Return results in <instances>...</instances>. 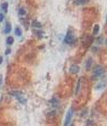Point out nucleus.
Masks as SVG:
<instances>
[{
  "label": "nucleus",
  "mask_w": 107,
  "mask_h": 126,
  "mask_svg": "<svg viewBox=\"0 0 107 126\" xmlns=\"http://www.w3.org/2000/svg\"><path fill=\"white\" fill-rule=\"evenodd\" d=\"M73 126V125L71 124V125H70V126Z\"/></svg>",
  "instance_id": "obj_20"
},
{
  "label": "nucleus",
  "mask_w": 107,
  "mask_h": 126,
  "mask_svg": "<svg viewBox=\"0 0 107 126\" xmlns=\"http://www.w3.org/2000/svg\"><path fill=\"white\" fill-rule=\"evenodd\" d=\"M8 7H9V5H8V3H7V2H5V3H3V4H1V8L4 11V12L6 13L7 12V9H8Z\"/></svg>",
  "instance_id": "obj_8"
},
{
  "label": "nucleus",
  "mask_w": 107,
  "mask_h": 126,
  "mask_svg": "<svg viewBox=\"0 0 107 126\" xmlns=\"http://www.w3.org/2000/svg\"><path fill=\"white\" fill-rule=\"evenodd\" d=\"M19 14L21 16H24L26 14V11L23 8H20L19 11Z\"/></svg>",
  "instance_id": "obj_12"
},
{
  "label": "nucleus",
  "mask_w": 107,
  "mask_h": 126,
  "mask_svg": "<svg viewBox=\"0 0 107 126\" xmlns=\"http://www.w3.org/2000/svg\"><path fill=\"white\" fill-rule=\"evenodd\" d=\"M99 30H100V26L98 25V24H96V25L94 26V29H93V34H98V33L99 32Z\"/></svg>",
  "instance_id": "obj_9"
},
{
  "label": "nucleus",
  "mask_w": 107,
  "mask_h": 126,
  "mask_svg": "<svg viewBox=\"0 0 107 126\" xmlns=\"http://www.w3.org/2000/svg\"><path fill=\"white\" fill-rule=\"evenodd\" d=\"M104 68L102 66H100V65H97L96 67L94 68V70H93L94 75L96 77H99V76H102L104 73Z\"/></svg>",
  "instance_id": "obj_2"
},
{
  "label": "nucleus",
  "mask_w": 107,
  "mask_h": 126,
  "mask_svg": "<svg viewBox=\"0 0 107 126\" xmlns=\"http://www.w3.org/2000/svg\"><path fill=\"white\" fill-rule=\"evenodd\" d=\"M89 2V0H75V3L77 5H85Z\"/></svg>",
  "instance_id": "obj_6"
},
{
  "label": "nucleus",
  "mask_w": 107,
  "mask_h": 126,
  "mask_svg": "<svg viewBox=\"0 0 107 126\" xmlns=\"http://www.w3.org/2000/svg\"><path fill=\"white\" fill-rule=\"evenodd\" d=\"M106 44H107V39H106Z\"/></svg>",
  "instance_id": "obj_19"
},
{
  "label": "nucleus",
  "mask_w": 107,
  "mask_h": 126,
  "mask_svg": "<svg viewBox=\"0 0 107 126\" xmlns=\"http://www.w3.org/2000/svg\"><path fill=\"white\" fill-rule=\"evenodd\" d=\"M15 34L16 36H20L22 34V31L20 28H16L15 30Z\"/></svg>",
  "instance_id": "obj_11"
},
{
  "label": "nucleus",
  "mask_w": 107,
  "mask_h": 126,
  "mask_svg": "<svg viewBox=\"0 0 107 126\" xmlns=\"http://www.w3.org/2000/svg\"><path fill=\"white\" fill-rule=\"evenodd\" d=\"M73 38H74V36H73V32L72 30H68L66 37H65V39H64V41H65L66 43H70L73 40Z\"/></svg>",
  "instance_id": "obj_3"
},
{
  "label": "nucleus",
  "mask_w": 107,
  "mask_h": 126,
  "mask_svg": "<svg viewBox=\"0 0 107 126\" xmlns=\"http://www.w3.org/2000/svg\"><path fill=\"white\" fill-rule=\"evenodd\" d=\"M12 30V27L10 23L7 22L6 25V27H5V28H4V33L6 34H8V33H10Z\"/></svg>",
  "instance_id": "obj_7"
},
{
  "label": "nucleus",
  "mask_w": 107,
  "mask_h": 126,
  "mask_svg": "<svg viewBox=\"0 0 107 126\" xmlns=\"http://www.w3.org/2000/svg\"><path fill=\"white\" fill-rule=\"evenodd\" d=\"M4 19V16L3 14L1 13H0V22H1L3 21Z\"/></svg>",
  "instance_id": "obj_14"
},
{
  "label": "nucleus",
  "mask_w": 107,
  "mask_h": 126,
  "mask_svg": "<svg viewBox=\"0 0 107 126\" xmlns=\"http://www.w3.org/2000/svg\"><path fill=\"white\" fill-rule=\"evenodd\" d=\"M106 22H107V16H106Z\"/></svg>",
  "instance_id": "obj_18"
},
{
  "label": "nucleus",
  "mask_w": 107,
  "mask_h": 126,
  "mask_svg": "<svg viewBox=\"0 0 107 126\" xmlns=\"http://www.w3.org/2000/svg\"><path fill=\"white\" fill-rule=\"evenodd\" d=\"M10 52H11V50H10V49H7V50H6V52H5V54L8 55L9 54H10Z\"/></svg>",
  "instance_id": "obj_15"
},
{
  "label": "nucleus",
  "mask_w": 107,
  "mask_h": 126,
  "mask_svg": "<svg viewBox=\"0 0 107 126\" xmlns=\"http://www.w3.org/2000/svg\"><path fill=\"white\" fill-rule=\"evenodd\" d=\"M73 114V110L72 109V108H70V109L68 110V111H67V115H66V119H65V121H64V126H69L70 122H71Z\"/></svg>",
  "instance_id": "obj_1"
},
{
  "label": "nucleus",
  "mask_w": 107,
  "mask_h": 126,
  "mask_svg": "<svg viewBox=\"0 0 107 126\" xmlns=\"http://www.w3.org/2000/svg\"><path fill=\"white\" fill-rule=\"evenodd\" d=\"M79 70H80V67L77 65H72L70 67V71L73 74L77 73L79 71Z\"/></svg>",
  "instance_id": "obj_4"
},
{
  "label": "nucleus",
  "mask_w": 107,
  "mask_h": 126,
  "mask_svg": "<svg viewBox=\"0 0 107 126\" xmlns=\"http://www.w3.org/2000/svg\"><path fill=\"white\" fill-rule=\"evenodd\" d=\"M92 59L91 58H89V59H88L87 62L86 63V70L88 71L91 68L92 66Z\"/></svg>",
  "instance_id": "obj_5"
},
{
  "label": "nucleus",
  "mask_w": 107,
  "mask_h": 126,
  "mask_svg": "<svg viewBox=\"0 0 107 126\" xmlns=\"http://www.w3.org/2000/svg\"><path fill=\"white\" fill-rule=\"evenodd\" d=\"M3 57H2L1 56H0V65L1 64L2 62H3Z\"/></svg>",
  "instance_id": "obj_16"
},
{
  "label": "nucleus",
  "mask_w": 107,
  "mask_h": 126,
  "mask_svg": "<svg viewBox=\"0 0 107 126\" xmlns=\"http://www.w3.org/2000/svg\"><path fill=\"white\" fill-rule=\"evenodd\" d=\"M14 42V39L12 36H9L8 38H7V40H6V43L7 44L9 45H12Z\"/></svg>",
  "instance_id": "obj_10"
},
{
  "label": "nucleus",
  "mask_w": 107,
  "mask_h": 126,
  "mask_svg": "<svg viewBox=\"0 0 107 126\" xmlns=\"http://www.w3.org/2000/svg\"><path fill=\"white\" fill-rule=\"evenodd\" d=\"M2 82V76L1 75H0V85L1 84Z\"/></svg>",
  "instance_id": "obj_17"
},
{
  "label": "nucleus",
  "mask_w": 107,
  "mask_h": 126,
  "mask_svg": "<svg viewBox=\"0 0 107 126\" xmlns=\"http://www.w3.org/2000/svg\"><path fill=\"white\" fill-rule=\"evenodd\" d=\"M33 26H34V27H38V28L41 27V25H40V23L37 21L33 22Z\"/></svg>",
  "instance_id": "obj_13"
}]
</instances>
